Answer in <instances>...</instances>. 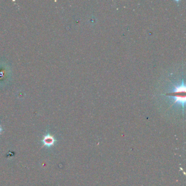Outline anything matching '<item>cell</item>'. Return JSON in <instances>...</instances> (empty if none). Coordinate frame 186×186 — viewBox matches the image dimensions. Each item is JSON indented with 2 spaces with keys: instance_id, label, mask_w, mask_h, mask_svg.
Segmentation results:
<instances>
[{
  "instance_id": "6da1fadb",
  "label": "cell",
  "mask_w": 186,
  "mask_h": 186,
  "mask_svg": "<svg viewBox=\"0 0 186 186\" xmlns=\"http://www.w3.org/2000/svg\"><path fill=\"white\" fill-rule=\"evenodd\" d=\"M185 84L182 83L180 85L176 86L174 91L169 94L171 97L175 98V103L182 106H184L185 103Z\"/></svg>"
},
{
  "instance_id": "7a4b0ae2",
  "label": "cell",
  "mask_w": 186,
  "mask_h": 186,
  "mask_svg": "<svg viewBox=\"0 0 186 186\" xmlns=\"http://www.w3.org/2000/svg\"><path fill=\"white\" fill-rule=\"evenodd\" d=\"M42 142L43 143V146L50 148L54 145L56 142V139L53 135H50V134H47L44 135Z\"/></svg>"
},
{
  "instance_id": "3957f363",
  "label": "cell",
  "mask_w": 186,
  "mask_h": 186,
  "mask_svg": "<svg viewBox=\"0 0 186 186\" xmlns=\"http://www.w3.org/2000/svg\"><path fill=\"white\" fill-rule=\"evenodd\" d=\"M2 131H3V128H2V126H1L0 125V134L2 132Z\"/></svg>"
}]
</instances>
